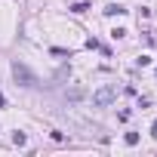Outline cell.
<instances>
[{
  "instance_id": "cell-1",
  "label": "cell",
  "mask_w": 157,
  "mask_h": 157,
  "mask_svg": "<svg viewBox=\"0 0 157 157\" xmlns=\"http://www.w3.org/2000/svg\"><path fill=\"white\" fill-rule=\"evenodd\" d=\"M13 77H16L22 86H37V83H40V80H37V74H34L25 62H19V59L13 62Z\"/></svg>"
},
{
  "instance_id": "cell-2",
  "label": "cell",
  "mask_w": 157,
  "mask_h": 157,
  "mask_svg": "<svg viewBox=\"0 0 157 157\" xmlns=\"http://www.w3.org/2000/svg\"><path fill=\"white\" fill-rule=\"evenodd\" d=\"M114 99H117V90H114V86H102V90L93 96V105H96V108H108Z\"/></svg>"
},
{
  "instance_id": "cell-3",
  "label": "cell",
  "mask_w": 157,
  "mask_h": 157,
  "mask_svg": "<svg viewBox=\"0 0 157 157\" xmlns=\"http://www.w3.org/2000/svg\"><path fill=\"white\" fill-rule=\"evenodd\" d=\"M120 13H126V10H123L120 3H111V6L105 10V16H120Z\"/></svg>"
},
{
  "instance_id": "cell-4",
  "label": "cell",
  "mask_w": 157,
  "mask_h": 157,
  "mask_svg": "<svg viewBox=\"0 0 157 157\" xmlns=\"http://www.w3.org/2000/svg\"><path fill=\"white\" fill-rule=\"evenodd\" d=\"M126 145H139V132H126Z\"/></svg>"
},
{
  "instance_id": "cell-5",
  "label": "cell",
  "mask_w": 157,
  "mask_h": 157,
  "mask_svg": "<svg viewBox=\"0 0 157 157\" xmlns=\"http://www.w3.org/2000/svg\"><path fill=\"white\" fill-rule=\"evenodd\" d=\"M151 136H157V120H154V126H151Z\"/></svg>"
},
{
  "instance_id": "cell-6",
  "label": "cell",
  "mask_w": 157,
  "mask_h": 157,
  "mask_svg": "<svg viewBox=\"0 0 157 157\" xmlns=\"http://www.w3.org/2000/svg\"><path fill=\"white\" fill-rule=\"evenodd\" d=\"M3 105H6V99H3V93H0V108H3Z\"/></svg>"
}]
</instances>
